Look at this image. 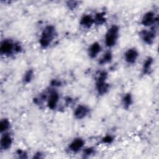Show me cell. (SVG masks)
I'll return each instance as SVG.
<instances>
[{
    "label": "cell",
    "instance_id": "obj_1",
    "mask_svg": "<svg viewBox=\"0 0 159 159\" xmlns=\"http://www.w3.org/2000/svg\"><path fill=\"white\" fill-rule=\"evenodd\" d=\"M57 35L55 26L52 25H46L42 30L40 38L39 45L42 48H47L52 43Z\"/></svg>",
    "mask_w": 159,
    "mask_h": 159
},
{
    "label": "cell",
    "instance_id": "obj_2",
    "mask_svg": "<svg viewBox=\"0 0 159 159\" xmlns=\"http://www.w3.org/2000/svg\"><path fill=\"white\" fill-rule=\"evenodd\" d=\"M108 74L106 71H101L98 74L95 80V88L99 96L106 94L109 90V84L107 82Z\"/></svg>",
    "mask_w": 159,
    "mask_h": 159
},
{
    "label": "cell",
    "instance_id": "obj_3",
    "mask_svg": "<svg viewBox=\"0 0 159 159\" xmlns=\"http://www.w3.org/2000/svg\"><path fill=\"white\" fill-rule=\"evenodd\" d=\"M119 27L116 24L112 25L105 34L104 43L108 48H112L116 45L119 37Z\"/></svg>",
    "mask_w": 159,
    "mask_h": 159
},
{
    "label": "cell",
    "instance_id": "obj_4",
    "mask_svg": "<svg viewBox=\"0 0 159 159\" xmlns=\"http://www.w3.org/2000/svg\"><path fill=\"white\" fill-rule=\"evenodd\" d=\"M16 42L10 39H5L1 42L0 53L5 57H11L16 53Z\"/></svg>",
    "mask_w": 159,
    "mask_h": 159
},
{
    "label": "cell",
    "instance_id": "obj_5",
    "mask_svg": "<svg viewBox=\"0 0 159 159\" xmlns=\"http://www.w3.org/2000/svg\"><path fill=\"white\" fill-rule=\"evenodd\" d=\"M154 25L150 29H143L139 32V37L141 40L147 45H152L157 37V28Z\"/></svg>",
    "mask_w": 159,
    "mask_h": 159
},
{
    "label": "cell",
    "instance_id": "obj_6",
    "mask_svg": "<svg viewBox=\"0 0 159 159\" xmlns=\"http://www.w3.org/2000/svg\"><path fill=\"white\" fill-rule=\"evenodd\" d=\"M60 101V94L55 89H52L48 93L47 97V106L50 110H54L58 106Z\"/></svg>",
    "mask_w": 159,
    "mask_h": 159
},
{
    "label": "cell",
    "instance_id": "obj_7",
    "mask_svg": "<svg viewBox=\"0 0 159 159\" xmlns=\"http://www.w3.org/2000/svg\"><path fill=\"white\" fill-rule=\"evenodd\" d=\"M158 17L153 11H148L145 13L141 19V24L146 27H152L157 25Z\"/></svg>",
    "mask_w": 159,
    "mask_h": 159
},
{
    "label": "cell",
    "instance_id": "obj_8",
    "mask_svg": "<svg viewBox=\"0 0 159 159\" xmlns=\"http://www.w3.org/2000/svg\"><path fill=\"white\" fill-rule=\"evenodd\" d=\"M139 57V53L134 47L129 48L125 52L124 54V60L129 65L135 64L137 62Z\"/></svg>",
    "mask_w": 159,
    "mask_h": 159
},
{
    "label": "cell",
    "instance_id": "obj_9",
    "mask_svg": "<svg viewBox=\"0 0 159 159\" xmlns=\"http://www.w3.org/2000/svg\"><path fill=\"white\" fill-rule=\"evenodd\" d=\"M13 143V138L11 134L9 132H4L1 134L0 139V148L1 150H9Z\"/></svg>",
    "mask_w": 159,
    "mask_h": 159
},
{
    "label": "cell",
    "instance_id": "obj_10",
    "mask_svg": "<svg viewBox=\"0 0 159 159\" xmlns=\"http://www.w3.org/2000/svg\"><path fill=\"white\" fill-rule=\"evenodd\" d=\"M84 140L81 137L74 139L68 145V150L70 152L76 153L82 150L84 146Z\"/></svg>",
    "mask_w": 159,
    "mask_h": 159
},
{
    "label": "cell",
    "instance_id": "obj_11",
    "mask_svg": "<svg viewBox=\"0 0 159 159\" xmlns=\"http://www.w3.org/2000/svg\"><path fill=\"white\" fill-rule=\"evenodd\" d=\"M89 108L84 104H79L74 110L73 116L75 119L81 120L85 118L89 113Z\"/></svg>",
    "mask_w": 159,
    "mask_h": 159
},
{
    "label": "cell",
    "instance_id": "obj_12",
    "mask_svg": "<svg viewBox=\"0 0 159 159\" xmlns=\"http://www.w3.org/2000/svg\"><path fill=\"white\" fill-rule=\"evenodd\" d=\"M102 47L100 43L98 42H94L91 43L88 49V56L91 58H96L99 53H100L101 51Z\"/></svg>",
    "mask_w": 159,
    "mask_h": 159
},
{
    "label": "cell",
    "instance_id": "obj_13",
    "mask_svg": "<svg viewBox=\"0 0 159 159\" xmlns=\"http://www.w3.org/2000/svg\"><path fill=\"white\" fill-rule=\"evenodd\" d=\"M80 25L85 29H90L94 25L93 17L89 14H84L80 20Z\"/></svg>",
    "mask_w": 159,
    "mask_h": 159
},
{
    "label": "cell",
    "instance_id": "obj_14",
    "mask_svg": "<svg viewBox=\"0 0 159 159\" xmlns=\"http://www.w3.org/2000/svg\"><path fill=\"white\" fill-rule=\"evenodd\" d=\"M153 63V58L151 57H148L145 58L143 63L142 68V73L143 75L150 74L152 67Z\"/></svg>",
    "mask_w": 159,
    "mask_h": 159
},
{
    "label": "cell",
    "instance_id": "obj_15",
    "mask_svg": "<svg viewBox=\"0 0 159 159\" xmlns=\"http://www.w3.org/2000/svg\"><path fill=\"white\" fill-rule=\"evenodd\" d=\"M122 105L125 109H129L133 104V98L130 93H125L121 100Z\"/></svg>",
    "mask_w": 159,
    "mask_h": 159
},
{
    "label": "cell",
    "instance_id": "obj_16",
    "mask_svg": "<svg viewBox=\"0 0 159 159\" xmlns=\"http://www.w3.org/2000/svg\"><path fill=\"white\" fill-rule=\"evenodd\" d=\"M113 59V55L111 50H107L99 59L98 63L101 65H106L110 63Z\"/></svg>",
    "mask_w": 159,
    "mask_h": 159
},
{
    "label": "cell",
    "instance_id": "obj_17",
    "mask_svg": "<svg viewBox=\"0 0 159 159\" xmlns=\"http://www.w3.org/2000/svg\"><path fill=\"white\" fill-rule=\"evenodd\" d=\"M94 23L96 25H102L106 22V16L104 12H99L93 17Z\"/></svg>",
    "mask_w": 159,
    "mask_h": 159
},
{
    "label": "cell",
    "instance_id": "obj_18",
    "mask_svg": "<svg viewBox=\"0 0 159 159\" xmlns=\"http://www.w3.org/2000/svg\"><path fill=\"white\" fill-rule=\"evenodd\" d=\"M11 128V122L7 118H3L0 121V130L1 133L9 132Z\"/></svg>",
    "mask_w": 159,
    "mask_h": 159
},
{
    "label": "cell",
    "instance_id": "obj_19",
    "mask_svg": "<svg viewBox=\"0 0 159 159\" xmlns=\"http://www.w3.org/2000/svg\"><path fill=\"white\" fill-rule=\"evenodd\" d=\"M34 71L31 69L27 70L22 77V81L24 84H29L30 83L34 78Z\"/></svg>",
    "mask_w": 159,
    "mask_h": 159
},
{
    "label": "cell",
    "instance_id": "obj_20",
    "mask_svg": "<svg viewBox=\"0 0 159 159\" xmlns=\"http://www.w3.org/2000/svg\"><path fill=\"white\" fill-rule=\"evenodd\" d=\"M95 153V150L94 147H87L83 149V158H89Z\"/></svg>",
    "mask_w": 159,
    "mask_h": 159
},
{
    "label": "cell",
    "instance_id": "obj_21",
    "mask_svg": "<svg viewBox=\"0 0 159 159\" xmlns=\"http://www.w3.org/2000/svg\"><path fill=\"white\" fill-rule=\"evenodd\" d=\"M114 141V137L111 135H106L101 139V142L104 144H111Z\"/></svg>",
    "mask_w": 159,
    "mask_h": 159
},
{
    "label": "cell",
    "instance_id": "obj_22",
    "mask_svg": "<svg viewBox=\"0 0 159 159\" xmlns=\"http://www.w3.org/2000/svg\"><path fill=\"white\" fill-rule=\"evenodd\" d=\"M16 153L17 155V157L19 158H27L28 157L27 153H26V152L21 149H18L16 152Z\"/></svg>",
    "mask_w": 159,
    "mask_h": 159
},
{
    "label": "cell",
    "instance_id": "obj_23",
    "mask_svg": "<svg viewBox=\"0 0 159 159\" xmlns=\"http://www.w3.org/2000/svg\"><path fill=\"white\" fill-rule=\"evenodd\" d=\"M66 6H67V7H68L69 9L74 10L78 6V1H68L67 3H66Z\"/></svg>",
    "mask_w": 159,
    "mask_h": 159
},
{
    "label": "cell",
    "instance_id": "obj_24",
    "mask_svg": "<svg viewBox=\"0 0 159 159\" xmlns=\"http://www.w3.org/2000/svg\"><path fill=\"white\" fill-rule=\"evenodd\" d=\"M61 83L60 80H53L52 81H51V86L53 88L55 87H57V86H60L61 85Z\"/></svg>",
    "mask_w": 159,
    "mask_h": 159
},
{
    "label": "cell",
    "instance_id": "obj_25",
    "mask_svg": "<svg viewBox=\"0 0 159 159\" xmlns=\"http://www.w3.org/2000/svg\"><path fill=\"white\" fill-rule=\"evenodd\" d=\"M43 154L41 152H36L34 155V157H33V158H43Z\"/></svg>",
    "mask_w": 159,
    "mask_h": 159
}]
</instances>
